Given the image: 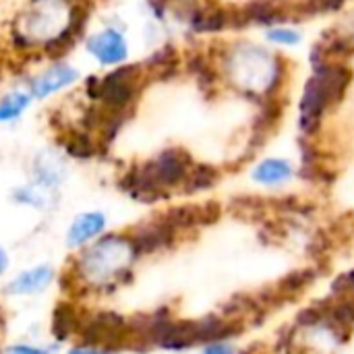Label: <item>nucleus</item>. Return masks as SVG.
I'll return each mask as SVG.
<instances>
[{
	"mask_svg": "<svg viewBox=\"0 0 354 354\" xmlns=\"http://www.w3.org/2000/svg\"><path fill=\"white\" fill-rule=\"evenodd\" d=\"M203 354H234V351H232L228 344L218 342V344H212L209 348H205V353Z\"/></svg>",
	"mask_w": 354,
	"mask_h": 354,
	"instance_id": "obj_18",
	"label": "nucleus"
},
{
	"mask_svg": "<svg viewBox=\"0 0 354 354\" xmlns=\"http://www.w3.org/2000/svg\"><path fill=\"white\" fill-rule=\"evenodd\" d=\"M342 2L344 0H322V6H326V8H338Z\"/></svg>",
	"mask_w": 354,
	"mask_h": 354,
	"instance_id": "obj_20",
	"label": "nucleus"
},
{
	"mask_svg": "<svg viewBox=\"0 0 354 354\" xmlns=\"http://www.w3.org/2000/svg\"><path fill=\"white\" fill-rule=\"evenodd\" d=\"M73 324H75V317H73L71 309L58 307L56 313H54V319H52V332H54V336L56 338H64L71 332Z\"/></svg>",
	"mask_w": 354,
	"mask_h": 354,
	"instance_id": "obj_15",
	"label": "nucleus"
},
{
	"mask_svg": "<svg viewBox=\"0 0 354 354\" xmlns=\"http://www.w3.org/2000/svg\"><path fill=\"white\" fill-rule=\"evenodd\" d=\"M102 230H104V216L102 214H83L73 222L66 239H68L71 247H79V245L87 243L89 239L97 236Z\"/></svg>",
	"mask_w": 354,
	"mask_h": 354,
	"instance_id": "obj_10",
	"label": "nucleus"
},
{
	"mask_svg": "<svg viewBox=\"0 0 354 354\" xmlns=\"http://www.w3.org/2000/svg\"><path fill=\"white\" fill-rule=\"evenodd\" d=\"M33 97L25 89H15L8 91L6 95L0 97V124L2 122H12L23 116V112L31 106Z\"/></svg>",
	"mask_w": 354,
	"mask_h": 354,
	"instance_id": "obj_12",
	"label": "nucleus"
},
{
	"mask_svg": "<svg viewBox=\"0 0 354 354\" xmlns=\"http://www.w3.org/2000/svg\"><path fill=\"white\" fill-rule=\"evenodd\" d=\"M135 89H137V79L133 68H118L116 73L97 79L89 87L91 95L110 110H122L133 100Z\"/></svg>",
	"mask_w": 354,
	"mask_h": 354,
	"instance_id": "obj_4",
	"label": "nucleus"
},
{
	"mask_svg": "<svg viewBox=\"0 0 354 354\" xmlns=\"http://www.w3.org/2000/svg\"><path fill=\"white\" fill-rule=\"evenodd\" d=\"M81 73L66 64V62H58L52 64L48 68H44L39 75H35L29 83V93L33 100H46L48 95H54L62 89H68L71 85H75L79 81Z\"/></svg>",
	"mask_w": 354,
	"mask_h": 354,
	"instance_id": "obj_6",
	"label": "nucleus"
},
{
	"mask_svg": "<svg viewBox=\"0 0 354 354\" xmlns=\"http://www.w3.org/2000/svg\"><path fill=\"white\" fill-rule=\"evenodd\" d=\"M71 354H106V351L95 348V346H81V348H73Z\"/></svg>",
	"mask_w": 354,
	"mask_h": 354,
	"instance_id": "obj_19",
	"label": "nucleus"
},
{
	"mask_svg": "<svg viewBox=\"0 0 354 354\" xmlns=\"http://www.w3.org/2000/svg\"><path fill=\"white\" fill-rule=\"evenodd\" d=\"M81 17L73 0H29L15 21V44L21 50L52 52L79 33Z\"/></svg>",
	"mask_w": 354,
	"mask_h": 354,
	"instance_id": "obj_1",
	"label": "nucleus"
},
{
	"mask_svg": "<svg viewBox=\"0 0 354 354\" xmlns=\"http://www.w3.org/2000/svg\"><path fill=\"white\" fill-rule=\"evenodd\" d=\"M4 354H50V351H44V348H31V346H15V348H8Z\"/></svg>",
	"mask_w": 354,
	"mask_h": 354,
	"instance_id": "obj_17",
	"label": "nucleus"
},
{
	"mask_svg": "<svg viewBox=\"0 0 354 354\" xmlns=\"http://www.w3.org/2000/svg\"><path fill=\"white\" fill-rule=\"evenodd\" d=\"M268 39L274 44H282V46H297L301 41V33L295 29H286V27H276L272 31H268Z\"/></svg>",
	"mask_w": 354,
	"mask_h": 354,
	"instance_id": "obj_16",
	"label": "nucleus"
},
{
	"mask_svg": "<svg viewBox=\"0 0 354 354\" xmlns=\"http://www.w3.org/2000/svg\"><path fill=\"white\" fill-rule=\"evenodd\" d=\"M48 195H50V187H44V185H37V187H25L21 189L19 193H15V199L19 201H25L29 205H48Z\"/></svg>",
	"mask_w": 354,
	"mask_h": 354,
	"instance_id": "obj_14",
	"label": "nucleus"
},
{
	"mask_svg": "<svg viewBox=\"0 0 354 354\" xmlns=\"http://www.w3.org/2000/svg\"><path fill=\"white\" fill-rule=\"evenodd\" d=\"M6 263H8V261H6V255H4V251L0 249V272H4Z\"/></svg>",
	"mask_w": 354,
	"mask_h": 354,
	"instance_id": "obj_21",
	"label": "nucleus"
},
{
	"mask_svg": "<svg viewBox=\"0 0 354 354\" xmlns=\"http://www.w3.org/2000/svg\"><path fill=\"white\" fill-rule=\"evenodd\" d=\"M33 170H35V178H37V185H44V187H54L56 183H60V178L64 176V166H62V160L56 156V153H50V151H44L37 156L35 164H33Z\"/></svg>",
	"mask_w": 354,
	"mask_h": 354,
	"instance_id": "obj_11",
	"label": "nucleus"
},
{
	"mask_svg": "<svg viewBox=\"0 0 354 354\" xmlns=\"http://www.w3.org/2000/svg\"><path fill=\"white\" fill-rule=\"evenodd\" d=\"M137 251L131 239L124 236H108L93 245L81 257V274L91 284H104L114 276L127 272V268L135 261Z\"/></svg>",
	"mask_w": 354,
	"mask_h": 354,
	"instance_id": "obj_2",
	"label": "nucleus"
},
{
	"mask_svg": "<svg viewBox=\"0 0 354 354\" xmlns=\"http://www.w3.org/2000/svg\"><path fill=\"white\" fill-rule=\"evenodd\" d=\"M226 68L234 85L251 91H263L276 79V60L266 50L253 46L236 48L228 56Z\"/></svg>",
	"mask_w": 354,
	"mask_h": 354,
	"instance_id": "obj_3",
	"label": "nucleus"
},
{
	"mask_svg": "<svg viewBox=\"0 0 354 354\" xmlns=\"http://www.w3.org/2000/svg\"><path fill=\"white\" fill-rule=\"evenodd\" d=\"M85 48L89 56L102 66H120L129 58V41L118 27H106L87 37Z\"/></svg>",
	"mask_w": 354,
	"mask_h": 354,
	"instance_id": "obj_5",
	"label": "nucleus"
},
{
	"mask_svg": "<svg viewBox=\"0 0 354 354\" xmlns=\"http://www.w3.org/2000/svg\"><path fill=\"white\" fill-rule=\"evenodd\" d=\"M50 282H52V270L48 266H39V268L27 270L19 278H15L6 286V292L8 295H33V292L44 290Z\"/></svg>",
	"mask_w": 354,
	"mask_h": 354,
	"instance_id": "obj_9",
	"label": "nucleus"
},
{
	"mask_svg": "<svg viewBox=\"0 0 354 354\" xmlns=\"http://www.w3.org/2000/svg\"><path fill=\"white\" fill-rule=\"evenodd\" d=\"M292 174H295V170H292L290 162L280 160V158H270L255 166L253 180L263 187H280V185L288 183L292 178Z\"/></svg>",
	"mask_w": 354,
	"mask_h": 354,
	"instance_id": "obj_7",
	"label": "nucleus"
},
{
	"mask_svg": "<svg viewBox=\"0 0 354 354\" xmlns=\"http://www.w3.org/2000/svg\"><path fill=\"white\" fill-rule=\"evenodd\" d=\"M124 330V322L122 317L114 315V313H102L97 317H93L91 322L85 324L83 328V336L87 342H95V344H106L108 338L112 336H120Z\"/></svg>",
	"mask_w": 354,
	"mask_h": 354,
	"instance_id": "obj_8",
	"label": "nucleus"
},
{
	"mask_svg": "<svg viewBox=\"0 0 354 354\" xmlns=\"http://www.w3.org/2000/svg\"><path fill=\"white\" fill-rule=\"evenodd\" d=\"M166 226L160 224H151V226H143L141 230H137V234L131 239L137 255L139 253H147V251H156L160 245L166 243Z\"/></svg>",
	"mask_w": 354,
	"mask_h": 354,
	"instance_id": "obj_13",
	"label": "nucleus"
}]
</instances>
